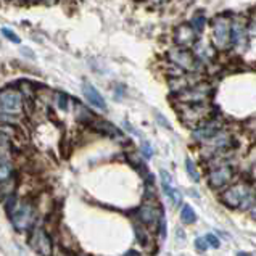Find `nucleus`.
Returning <instances> with one entry per match:
<instances>
[{"mask_svg": "<svg viewBox=\"0 0 256 256\" xmlns=\"http://www.w3.org/2000/svg\"><path fill=\"white\" fill-rule=\"evenodd\" d=\"M213 41L219 50H227L231 44V23L226 16H218L213 21Z\"/></svg>", "mask_w": 256, "mask_h": 256, "instance_id": "12", "label": "nucleus"}, {"mask_svg": "<svg viewBox=\"0 0 256 256\" xmlns=\"http://www.w3.org/2000/svg\"><path fill=\"white\" fill-rule=\"evenodd\" d=\"M235 166L232 164L231 158H214L208 161L207 181L213 190H224L232 184L235 177Z\"/></svg>", "mask_w": 256, "mask_h": 256, "instance_id": "3", "label": "nucleus"}, {"mask_svg": "<svg viewBox=\"0 0 256 256\" xmlns=\"http://www.w3.org/2000/svg\"><path fill=\"white\" fill-rule=\"evenodd\" d=\"M158 121H160V122H161V124H163V126L169 127V124H168V122L164 121V118H163V116H161V115H158Z\"/></svg>", "mask_w": 256, "mask_h": 256, "instance_id": "28", "label": "nucleus"}, {"mask_svg": "<svg viewBox=\"0 0 256 256\" xmlns=\"http://www.w3.org/2000/svg\"><path fill=\"white\" fill-rule=\"evenodd\" d=\"M224 129V122L219 116H211V118L202 121L195 127H192V139L198 145H203L213 137H216L219 132Z\"/></svg>", "mask_w": 256, "mask_h": 256, "instance_id": "7", "label": "nucleus"}, {"mask_svg": "<svg viewBox=\"0 0 256 256\" xmlns=\"http://www.w3.org/2000/svg\"><path fill=\"white\" fill-rule=\"evenodd\" d=\"M137 218L140 221L142 226L158 229L160 222L164 219V213H163V208H161L158 200L153 195H147L145 202H143L142 207L137 209Z\"/></svg>", "mask_w": 256, "mask_h": 256, "instance_id": "6", "label": "nucleus"}, {"mask_svg": "<svg viewBox=\"0 0 256 256\" xmlns=\"http://www.w3.org/2000/svg\"><path fill=\"white\" fill-rule=\"evenodd\" d=\"M2 34L8 39V41H12V42H15V44H20V37L15 34L13 31H10V29H7V27H3L2 29Z\"/></svg>", "mask_w": 256, "mask_h": 256, "instance_id": "24", "label": "nucleus"}, {"mask_svg": "<svg viewBox=\"0 0 256 256\" xmlns=\"http://www.w3.org/2000/svg\"><path fill=\"white\" fill-rule=\"evenodd\" d=\"M68 103H70V97L66 95V93L58 92V93H57V105H58V108H61L63 111H66V110H68Z\"/></svg>", "mask_w": 256, "mask_h": 256, "instance_id": "22", "label": "nucleus"}, {"mask_svg": "<svg viewBox=\"0 0 256 256\" xmlns=\"http://www.w3.org/2000/svg\"><path fill=\"white\" fill-rule=\"evenodd\" d=\"M7 209H8L10 219H12V224L18 232L34 229L37 211L31 200H16L10 197V202L7 203Z\"/></svg>", "mask_w": 256, "mask_h": 256, "instance_id": "2", "label": "nucleus"}, {"mask_svg": "<svg viewBox=\"0 0 256 256\" xmlns=\"http://www.w3.org/2000/svg\"><path fill=\"white\" fill-rule=\"evenodd\" d=\"M205 238H207V242H208V245H209L211 248H219L221 247L219 238L216 237V235H213V233H208V235L205 237Z\"/></svg>", "mask_w": 256, "mask_h": 256, "instance_id": "23", "label": "nucleus"}, {"mask_svg": "<svg viewBox=\"0 0 256 256\" xmlns=\"http://www.w3.org/2000/svg\"><path fill=\"white\" fill-rule=\"evenodd\" d=\"M160 181H161V188H163L164 195L171 200V203L174 205V207L176 205H179L181 200H182V195H181V192L174 187V184H172V177H171L169 172L161 169L160 171Z\"/></svg>", "mask_w": 256, "mask_h": 256, "instance_id": "15", "label": "nucleus"}, {"mask_svg": "<svg viewBox=\"0 0 256 256\" xmlns=\"http://www.w3.org/2000/svg\"><path fill=\"white\" fill-rule=\"evenodd\" d=\"M168 58L171 63H174L177 68H181L184 71H188V73H198L200 68H202V63L195 58V55L188 52L187 48L184 47H177L169 50Z\"/></svg>", "mask_w": 256, "mask_h": 256, "instance_id": "9", "label": "nucleus"}, {"mask_svg": "<svg viewBox=\"0 0 256 256\" xmlns=\"http://www.w3.org/2000/svg\"><path fill=\"white\" fill-rule=\"evenodd\" d=\"M24 110V95L16 89L0 91V121L7 124H16Z\"/></svg>", "mask_w": 256, "mask_h": 256, "instance_id": "5", "label": "nucleus"}, {"mask_svg": "<svg viewBox=\"0 0 256 256\" xmlns=\"http://www.w3.org/2000/svg\"><path fill=\"white\" fill-rule=\"evenodd\" d=\"M219 202L231 209L247 211L256 203V187L250 182H235L219 193Z\"/></svg>", "mask_w": 256, "mask_h": 256, "instance_id": "1", "label": "nucleus"}, {"mask_svg": "<svg viewBox=\"0 0 256 256\" xmlns=\"http://www.w3.org/2000/svg\"><path fill=\"white\" fill-rule=\"evenodd\" d=\"M82 92H84V97L89 102V105H92V107H95L98 110H107L105 98L100 95V92L91 84V82H84V84H82Z\"/></svg>", "mask_w": 256, "mask_h": 256, "instance_id": "17", "label": "nucleus"}, {"mask_svg": "<svg viewBox=\"0 0 256 256\" xmlns=\"http://www.w3.org/2000/svg\"><path fill=\"white\" fill-rule=\"evenodd\" d=\"M193 55H195V58L202 65H207V63H209V61L214 58V50L211 48L207 42L198 41L195 46H193Z\"/></svg>", "mask_w": 256, "mask_h": 256, "instance_id": "18", "label": "nucleus"}, {"mask_svg": "<svg viewBox=\"0 0 256 256\" xmlns=\"http://www.w3.org/2000/svg\"><path fill=\"white\" fill-rule=\"evenodd\" d=\"M186 171H187V174H188V177L193 181V182H200V172H198V169H197V166H195V163L190 160V158H187L186 160Z\"/></svg>", "mask_w": 256, "mask_h": 256, "instance_id": "20", "label": "nucleus"}, {"mask_svg": "<svg viewBox=\"0 0 256 256\" xmlns=\"http://www.w3.org/2000/svg\"><path fill=\"white\" fill-rule=\"evenodd\" d=\"M44 2L50 5V3H55V2H57V0H44Z\"/></svg>", "mask_w": 256, "mask_h": 256, "instance_id": "30", "label": "nucleus"}, {"mask_svg": "<svg viewBox=\"0 0 256 256\" xmlns=\"http://www.w3.org/2000/svg\"><path fill=\"white\" fill-rule=\"evenodd\" d=\"M142 153H143V157L145 158H152V155H153V150H152V147H150V143H143L142 145Z\"/></svg>", "mask_w": 256, "mask_h": 256, "instance_id": "26", "label": "nucleus"}, {"mask_svg": "<svg viewBox=\"0 0 256 256\" xmlns=\"http://www.w3.org/2000/svg\"><path fill=\"white\" fill-rule=\"evenodd\" d=\"M211 111L208 103H197V105H182L181 110V119L186 121L187 124L195 127L202 121L211 118Z\"/></svg>", "mask_w": 256, "mask_h": 256, "instance_id": "11", "label": "nucleus"}, {"mask_svg": "<svg viewBox=\"0 0 256 256\" xmlns=\"http://www.w3.org/2000/svg\"><path fill=\"white\" fill-rule=\"evenodd\" d=\"M197 39H198L197 31L193 29L192 26H188V24L179 26L176 29V32H174V41H176V44L179 47H184V48H187V47H190V46H195Z\"/></svg>", "mask_w": 256, "mask_h": 256, "instance_id": "14", "label": "nucleus"}, {"mask_svg": "<svg viewBox=\"0 0 256 256\" xmlns=\"http://www.w3.org/2000/svg\"><path fill=\"white\" fill-rule=\"evenodd\" d=\"M71 256H76V255H71Z\"/></svg>", "mask_w": 256, "mask_h": 256, "instance_id": "31", "label": "nucleus"}, {"mask_svg": "<svg viewBox=\"0 0 256 256\" xmlns=\"http://www.w3.org/2000/svg\"><path fill=\"white\" fill-rule=\"evenodd\" d=\"M89 126L92 127V129H95L98 132H102V134L108 136V137H113V139H118V140H124V137H122L121 131L118 127H115L111 122L105 121V119H100L98 116H95L91 122H89Z\"/></svg>", "mask_w": 256, "mask_h": 256, "instance_id": "16", "label": "nucleus"}, {"mask_svg": "<svg viewBox=\"0 0 256 256\" xmlns=\"http://www.w3.org/2000/svg\"><path fill=\"white\" fill-rule=\"evenodd\" d=\"M231 44L235 52L242 53L248 46V27L242 18H233L231 23Z\"/></svg>", "mask_w": 256, "mask_h": 256, "instance_id": "13", "label": "nucleus"}, {"mask_svg": "<svg viewBox=\"0 0 256 256\" xmlns=\"http://www.w3.org/2000/svg\"><path fill=\"white\" fill-rule=\"evenodd\" d=\"M248 213H250V218H252L253 221H256V203L248 209Z\"/></svg>", "mask_w": 256, "mask_h": 256, "instance_id": "27", "label": "nucleus"}, {"mask_svg": "<svg viewBox=\"0 0 256 256\" xmlns=\"http://www.w3.org/2000/svg\"><path fill=\"white\" fill-rule=\"evenodd\" d=\"M208 247H209V245H208V242H207V238H197V240H195V248L198 250V252H207V250H208Z\"/></svg>", "mask_w": 256, "mask_h": 256, "instance_id": "25", "label": "nucleus"}, {"mask_svg": "<svg viewBox=\"0 0 256 256\" xmlns=\"http://www.w3.org/2000/svg\"><path fill=\"white\" fill-rule=\"evenodd\" d=\"M213 93V89L208 82H197L195 86H190L186 91L176 93L182 105H197V103H208V100Z\"/></svg>", "mask_w": 256, "mask_h": 256, "instance_id": "8", "label": "nucleus"}, {"mask_svg": "<svg viewBox=\"0 0 256 256\" xmlns=\"http://www.w3.org/2000/svg\"><path fill=\"white\" fill-rule=\"evenodd\" d=\"M205 24H207V20H205V16H203L202 13L197 15L195 18H193V21H192V27L197 31V34H200V32H202V29L205 27Z\"/></svg>", "mask_w": 256, "mask_h": 256, "instance_id": "21", "label": "nucleus"}, {"mask_svg": "<svg viewBox=\"0 0 256 256\" xmlns=\"http://www.w3.org/2000/svg\"><path fill=\"white\" fill-rule=\"evenodd\" d=\"M29 247L39 256H53V242L44 227H34L29 235Z\"/></svg>", "mask_w": 256, "mask_h": 256, "instance_id": "10", "label": "nucleus"}, {"mask_svg": "<svg viewBox=\"0 0 256 256\" xmlns=\"http://www.w3.org/2000/svg\"><path fill=\"white\" fill-rule=\"evenodd\" d=\"M238 147V140L231 131L222 129L216 137H213L207 143L200 145L202 150V157L208 158V161L214 158H232L231 155L233 153V150Z\"/></svg>", "mask_w": 256, "mask_h": 256, "instance_id": "4", "label": "nucleus"}, {"mask_svg": "<svg viewBox=\"0 0 256 256\" xmlns=\"http://www.w3.org/2000/svg\"><path fill=\"white\" fill-rule=\"evenodd\" d=\"M181 221L184 224H193L197 221V214L190 205H184L181 209Z\"/></svg>", "mask_w": 256, "mask_h": 256, "instance_id": "19", "label": "nucleus"}, {"mask_svg": "<svg viewBox=\"0 0 256 256\" xmlns=\"http://www.w3.org/2000/svg\"><path fill=\"white\" fill-rule=\"evenodd\" d=\"M237 256H253L252 253H247V252H240V253H237Z\"/></svg>", "mask_w": 256, "mask_h": 256, "instance_id": "29", "label": "nucleus"}]
</instances>
